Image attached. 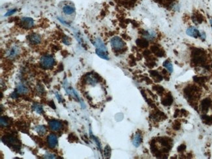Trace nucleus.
Instances as JSON below:
<instances>
[{
  "instance_id": "obj_1",
  "label": "nucleus",
  "mask_w": 212,
  "mask_h": 159,
  "mask_svg": "<svg viewBox=\"0 0 212 159\" xmlns=\"http://www.w3.org/2000/svg\"><path fill=\"white\" fill-rule=\"evenodd\" d=\"M2 141L10 148H13L14 150L19 151L21 147V143L19 139L14 135H6L1 138Z\"/></svg>"
},
{
  "instance_id": "obj_2",
  "label": "nucleus",
  "mask_w": 212,
  "mask_h": 159,
  "mask_svg": "<svg viewBox=\"0 0 212 159\" xmlns=\"http://www.w3.org/2000/svg\"><path fill=\"white\" fill-rule=\"evenodd\" d=\"M55 60L54 57L50 55H43L41 59V65L46 69H51L54 65Z\"/></svg>"
},
{
  "instance_id": "obj_3",
  "label": "nucleus",
  "mask_w": 212,
  "mask_h": 159,
  "mask_svg": "<svg viewBox=\"0 0 212 159\" xmlns=\"http://www.w3.org/2000/svg\"><path fill=\"white\" fill-rule=\"evenodd\" d=\"M110 45L113 49L117 51L122 50L125 47L124 40L119 37H114L112 38L110 40Z\"/></svg>"
},
{
  "instance_id": "obj_4",
  "label": "nucleus",
  "mask_w": 212,
  "mask_h": 159,
  "mask_svg": "<svg viewBox=\"0 0 212 159\" xmlns=\"http://www.w3.org/2000/svg\"><path fill=\"white\" fill-rule=\"evenodd\" d=\"M47 141L48 146L51 149L55 148L57 145V138L56 135L54 134H50L47 136Z\"/></svg>"
},
{
  "instance_id": "obj_5",
  "label": "nucleus",
  "mask_w": 212,
  "mask_h": 159,
  "mask_svg": "<svg viewBox=\"0 0 212 159\" xmlns=\"http://www.w3.org/2000/svg\"><path fill=\"white\" fill-rule=\"evenodd\" d=\"M34 25V21L32 18L24 17L20 20V26L25 29H30Z\"/></svg>"
},
{
  "instance_id": "obj_6",
  "label": "nucleus",
  "mask_w": 212,
  "mask_h": 159,
  "mask_svg": "<svg viewBox=\"0 0 212 159\" xmlns=\"http://www.w3.org/2000/svg\"><path fill=\"white\" fill-rule=\"evenodd\" d=\"M84 82L86 84H90V85H92V86H95L96 84L98 83L99 82V79L97 78V76L96 74H94L92 73H90L88 74L86 76L85 78L84 79Z\"/></svg>"
},
{
  "instance_id": "obj_7",
  "label": "nucleus",
  "mask_w": 212,
  "mask_h": 159,
  "mask_svg": "<svg viewBox=\"0 0 212 159\" xmlns=\"http://www.w3.org/2000/svg\"><path fill=\"white\" fill-rule=\"evenodd\" d=\"M19 52H20V48H19L18 46L14 45L13 46H12L11 49L7 52L6 54L7 56L9 58L13 59L14 57L17 56L19 54Z\"/></svg>"
},
{
  "instance_id": "obj_8",
  "label": "nucleus",
  "mask_w": 212,
  "mask_h": 159,
  "mask_svg": "<svg viewBox=\"0 0 212 159\" xmlns=\"http://www.w3.org/2000/svg\"><path fill=\"white\" fill-rule=\"evenodd\" d=\"M49 127L53 131H58L63 128V125L61 121L57 120H52L49 122Z\"/></svg>"
},
{
  "instance_id": "obj_9",
  "label": "nucleus",
  "mask_w": 212,
  "mask_h": 159,
  "mask_svg": "<svg viewBox=\"0 0 212 159\" xmlns=\"http://www.w3.org/2000/svg\"><path fill=\"white\" fill-rule=\"evenodd\" d=\"M186 33L187 35L193 38H198L201 37V32L198 30H197L194 27H190L186 30Z\"/></svg>"
},
{
  "instance_id": "obj_10",
  "label": "nucleus",
  "mask_w": 212,
  "mask_h": 159,
  "mask_svg": "<svg viewBox=\"0 0 212 159\" xmlns=\"http://www.w3.org/2000/svg\"><path fill=\"white\" fill-rule=\"evenodd\" d=\"M29 41L33 44H37L41 41V37L37 33H31L28 37Z\"/></svg>"
},
{
  "instance_id": "obj_11",
  "label": "nucleus",
  "mask_w": 212,
  "mask_h": 159,
  "mask_svg": "<svg viewBox=\"0 0 212 159\" xmlns=\"http://www.w3.org/2000/svg\"><path fill=\"white\" fill-rule=\"evenodd\" d=\"M93 44L97 49H99L101 50H103V51L108 52L107 48L106 47L105 43L103 42V40H101L100 38H95V40H94Z\"/></svg>"
},
{
  "instance_id": "obj_12",
  "label": "nucleus",
  "mask_w": 212,
  "mask_h": 159,
  "mask_svg": "<svg viewBox=\"0 0 212 159\" xmlns=\"http://www.w3.org/2000/svg\"><path fill=\"white\" fill-rule=\"evenodd\" d=\"M143 37L147 40H152L156 37L157 33L154 30H148L146 31H144L142 32Z\"/></svg>"
},
{
  "instance_id": "obj_13",
  "label": "nucleus",
  "mask_w": 212,
  "mask_h": 159,
  "mask_svg": "<svg viewBox=\"0 0 212 159\" xmlns=\"http://www.w3.org/2000/svg\"><path fill=\"white\" fill-rule=\"evenodd\" d=\"M16 91L18 94H20V95H26L29 92L28 88L23 84L19 83L17 84L16 88Z\"/></svg>"
},
{
  "instance_id": "obj_14",
  "label": "nucleus",
  "mask_w": 212,
  "mask_h": 159,
  "mask_svg": "<svg viewBox=\"0 0 212 159\" xmlns=\"http://www.w3.org/2000/svg\"><path fill=\"white\" fill-rule=\"evenodd\" d=\"M142 138L141 134L138 132H136L132 139V145L136 148H138L142 143Z\"/></svg>"
},
{
  "instance_id": "obj_15",
  "label": "nucleus",
  "mask_w": 212,
  "mask_h": 159,
  "mask_svg": "<svg viewBox=\"0 0 212 159\" xmlns=\"http://www.w3.org/2000/svg\"><path fill=\"white\" fill-rule=\"evenodd\" d=\"M0 123H1V127H7L12 124V121L10 118L8 117L3 116L1 117L0 119Z\"/></svg>"
},
{
  "instance_id": "obj_16",
  "label": "nucleus",
  "mask_w": 212,
  "mask_h": 159,
  "mask_svg": "<svg viewBox=\"0 0 212 159\" xmlns=\"http://www.w3.org/2000/svg\"><path fill=\"white\" fill-rule=\"evenodd\" d=\"M35 130L36 132L41 136H44L47 132V127L45 125H38L35 127Z\"/></svg>"
},
{
  "instance_id": "obj_17",
  "label": "nucleus",
  "mask_w": 212,
  "mask_h": 159,
  "mask_svg": "<svg viewBox=\"0 0 212 159\" xmlns=\"http://www.w3.org/2000/svg\"><path fill=\"white\" fill-rule=\"evenodd\" d=\"M95 52H96V54H97V55L99 57H100L101 58L105 59V60L109 59V57H108V52L103 51V50L97 49H96Z\"/></svg>"
},
{
  "instance_id": "obj_18",
  "label": "nucleus",
  "mask_w": 212,
  "mask_h": 159,
  "mask_svg": "<svg viewBox=\"0 0 212 159\" xmlns=\"http://www.w3.org/2000/svg\"><path fill=\"white\" fill-rule=\"evenodd\" d=\"M63 13L67 14V15H70V14H72L74 13L75 9H74V7L73 6L65 5L63 8Z\"/></svg>"
},
{
  "instance_id": "obj_19",
  "label": "nucleus",
  "mask_w": 212,
  "mask_h": 159,
  "mask_svg": "<svg viewBox=\"0 0 212 159\" xmlns=\"http://www.w3.org/2000/svg\"><path fill=\"white\" fill-rule=\"evenodd\" d=\"M32 110L35 111V112H37L38 114H42L43 113V108L42 105L38 103H34L32 106Z\"/></svg>"
},
{
  "instance_id": "obj_20",
  "label": "nucleus",
  "mask_w": 212,
  "mask_h": 159,
  "mask_svg": "<svg viewBox=\"0 0 212 159\" xmlns=\"http://www.w3.org/2000/svg\"><path fill=\"white\" fill-rule=\"evenodd\" d=\"M163 66L165 67V68L167 69V71L170 73H172L173 71H174V68H173L172 64L171 63L170 61H165V63H163Z\"/></svg>"
},
{
  "instance_id": "obj_21",
  "label": "nucleus",
  "mask_w": 212,
  "mask_h": 159,
  "mask_svg": "<svg viewBox=\"0 0 212 159\" xmlns=\"http://www.w3.org/2000/svg\"><path fill=\"white\" fill-rule=\"evenodd\" d=\"M90 134L91 138H92L94 141H95V144H96V145L97 146L98 148L99 149V150H100V151H102V148H101V145L100 141H99V139L97 138V137L94 136L93 135V134L91 133V128H90Z\"/></svg>"
},
{
  "instance_id": "obj_22",
  "label": "nucleus",
  "mask_w": 212,
  "mask_h": 159,
  "mask_svg": "<svg viewBox=\"0 0 212 159\" xmlns=\"http://www.w3.org/2000/svg\"><path fill=\"white\" fill-rule=\"evenodd\" d=\"M136 44L140 47L144 48V47H146L148 45V42L146 40L138 39V40H136Z\"/></svg>"
},
{
  "instance_id": "obj_23",
  "label": "nucleus",
  "mask_w": 212,
  "mask_h": 159,
  "mask_svg": "<svg viewBox=\"0 0 212 159\" xmlns=\"http://www.w3.org/2000/svg\"><path fill=\"white\" fill-rule=\"evenodd\" d=\"M104 156L105 158H109L111 156V149L109 146H107L104 149Z\"/></svg>"
},
{
  "instance_id": "obj_24",
  "label": "nucleus",
  "mask_w": 212,
  "mask_h": 159,
  "mask_svg": "<svg viewBox=\"0 0 212 159\" xmlns=\"http://www.w3.org/2000/svg\"><path fill=\"white\" fill-rule=\"evenodd\" d=\"M68 140L71 142H74L78 141V138L74 134H70L68 137Z\"/></svg>"
},
{
  "instance_id": "obj_25",
  "label": "nucleus",
  "mask_w": 212,
  "mask_h": 159,
  "mask_svg": "<svg viewBox=\"0 0 212 159\" xmlns=\"http://www.w3.org/2000/svg\"><path fill=\"white\" fill-rule=\"evenodd\" d=\"M37 90L38 91V92L40 93H45V89L43 88V86L41 85V84H38V86L37 87Z\"/></svg>"
},
{
  "instance_id": "obj_26",
  "label": "nucleus",
  "mask_w": 212,
  "mask_h": 159,
  "mask_svg": "<svg viewBox=\"0 0 212 159\" xmlns=\"http://www.w3.org/2000/svg\"><path fill=\"white\" fill-rule=\"evenodd\" d=\"M16 11V9H12V10H10L7 13L5 14V16H11L12 15V14H13Z\"/></svg>"
},
{
  "instance_id": "obj_27",
  "label": "nucleus",
  "mask_w": 212,
  "mask_h": 159,
  "mask_svg": "<svg viewBox=\"0 0 212 159\" xmlns=\"http://www.w3.org/2000/svg\"><path fill=\"white\" fill-rule=\"evenodd\" d=\"M63 42L64 44H65L66 45H69L70 43H71L70 42L69 38H68V37H67V36H65V37L63 38Z\"/></svg>"
},
{
  "instance_id": "obj_28",
  "label": "nucleus",
  "mask_w": 212,
  "mask_h": 159,
  "mask_svg": "<svg viewBox=\"0 0 212 159\" xmlns=\"http://www.w3.org/2000/svg\"><path fill=\"white\" fill-rule=\"evenodd\" d=\"M44 158H56V156L55 155L53 154H47L44 156Z\"/></svg>"
},
{
  "instance_id": "obj_29",
  "label": "nucleus",
  "mask_w": 212,
  "mask_h": 159,
  "mask_svg": "<svg viewBox=\"0 0 212 159\" xmlns=\"http://www.w3.org/2000/svg\"><path fill=\"white\" fill-rule=\"evenodd\" d=\"M55 95H56V97L57 99V100H58L59 102H63V98H61V96L59 95L58 93H57V92L55 93Z\"/></svg>"
},
{
  "instance_id": "obj_30",
  "label": "nucleus",
  "mask_w": 212,
  "mask_h": 159,
  "mask_svg": "<svg viewBox=\"0 0 212 159\" xmlns=\"http://www.w3.org/2000/svg\"><path fill=\"white\" fill-rule=\"evenodd\" d=\"M49 106H51L52 108H54V109H55V108H56V106H55V105H54V101H52V100H51L49 102Z\"/></svg>"
},
{
  "instance_id": "obj_31",
  "label": "nucleus",
  "mask_w": 212,
  "mask_h": 159,
  "mask_svg": "<svg viewBox=\"0 0 212 159\" xmlns=\"http://www.w3.org/2000/svg\"><path fill=\"white\" fill-rule=\"evenodd\" d=\"M209 22H210L211 27V29H212V18H211V19H210V20H209Z\"/></svg>"
}]
</instances>
